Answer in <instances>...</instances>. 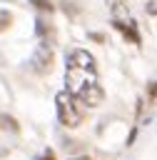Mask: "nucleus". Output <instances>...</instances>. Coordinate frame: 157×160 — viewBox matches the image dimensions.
Returning <instances> with one entry per match:
<instances>
[{
	"mask_svg": "<svg viewBox=\"0 0 157 160\" xmlns=\"http://www.w3.org/2000/svg\"><path fill=\"white\" fill-rule=\"evenodd\" d=\"M65 82H67L65 92H70L82 108H97L105 100V90L100 88V80H97L95 58L82 48H75L67 52Z\"/></svg>",
	"mask_w": 157,
	"mask_h": 160,
	"instance_id": "nucleus-1",
	"label": "nucleus"
},
{
	"mask_svg": "<svg viewBox=\"0 0 157 160\" xmlns=\"http://www.w3.org/2000/svg\"><path fill=\"white\" fill-rule=\"evenodd\" d=\"M55 108H57V120L65 125V128H77L82 122V115H85V108L70 95V92H57L55 95Z\"/></svg>",
	"mask_w": 157,
	"mask_h": 160,
	"instance_id": "nucleus-2",
	"label": "nucleus"
},
{
	"mask_svg": "<svg viewBox=\"0 0 157 160\" xmlns=\"http://www.w3.org/2000/svg\"><path fill=\"white\" fill-rule=\"evenodd\" d=\"M112 25H115V28H117L125 38H130L132 42H140L137 25H135L132 15L125 10V5H122V2H112Z\"/></svg>",
	"mask_w": 157,
	"mask_h": 160,
	"instance_id": "nucleus-3",
	"label": "nucleus"
},
{
	"mask_svg": "<svg viewBox=\"0 0 157 160\" xmlns=\"http://www.w3.org/2000/svg\"><path fill=\"white\" fill-rule=\"evenodd\" d=\"M17 132H20V128H17L15 118L0 115V152H5V150L12 148V142L17 140Z\"/></svg>",
	"mask_w": 157,
	"mask_h": 160,
	"instance_id": "nucleus-4",
	"label": "nucleus"
},
{
	"mask_svg": "<svg viewBox=\"0 0 157 160\" xmlns=\"http://www.w3.org/2000/svg\"><path fill=\"white\" fill-rule=\"evenodd\" d=\"M32 70H37V72H45V70H50L52 68V45L47 42V40H40V45H37V52L32 55Z\"/></svg>",
	"mask_w": 157,
	"mask_h": 160,
	"instance_id": "nucleus-5",
	"label": "nucleus"
},
{
	"mask_svg": "<svg viewBox=\"0 0 157 160\" xmlns=\"http://www.w3.org/2000/svg\"><path fill=\"white\" fill-rule=\"evenodd\" d=\"M7 25H10V12H7V10H0V32H2Z\"/></svg>",
	"mask_w": 157,
	"mask_h": 160,
	"instance_id": "nucleus-6",
	"label": "nucleus"
},
{
	"mask_svg": "<svg viewBox=\"0 0 157 160\" xmlns=\"http://www.w3.org/2000/svg\"><path fill=\"white\" fill-rule=\"evenodd\" d=\"M35 8H40V10H52V5H50V0H30Z\"/></svg>",
	"mask_w": 157,
	"mask_h": 160,
	"instance_id": "nucleus-7",
	"label": "nucleus"
},
{
	"mask_svg": "<svg viewBox=\"0 0 157 160\" xmlns=\"http://www.w3.org/2000/svg\"><path fill=\"white\" fill-rule=\"evenodd\" d=\"M35 160H55V155H52V150H45L40 158H35Z\"/></svg>",
	"mask_w": 157,
	"mask_h": 160,
	"instance_id": "nucleus-8",
	"label": "nucleus"
},
{
	"mask_svg": "<svg viewBox=\"0 0 157 160\" xmlns=\"http://www.w3.org/2000/svg\"><path fill=\"white\" fill-rule=\"evenodd\" d=\"M80 160H87V158H80Z\"/></svg>",
	"mask_w": 157,
	"mask_h": 160,
	"instance_id": "nucleus-9",
	"label": "nucleus"
}]
</instances>
